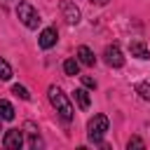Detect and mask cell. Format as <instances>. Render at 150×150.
<instances>
[{"mask_svg":"<svg viewBox=\"0 0 150 150\" xmlns=\"http://www.w3.org/2000/svg\"><path fill=\"white\" fill-rule=\"evenodd\" d=\"M47 96H49V103L56 108V112H59L63 120H73V105H70L68 96H66L56 84H52V87L47 89Z\"/></svg>","mask_w":150,"mask_h":150,"instance_id":"6da1fadb","label":"cell"},{"mask_svg":"<svg viewBox=\"0 0 150 150\" xmlns=\"http://www.w3.org/2000/svg\"><path fill=\"white\" fill-rule=\"evenodd\" d=\"M105 131H108V117H105V115H94V117L87 122V138H89L94 145L103 143Z\"/></svg>","mask_w":150,"mask_h":150,"instance_id":"7a4b0ae2","label":"cell"},{"mask_svg":"<svg viewBox=\"0 0 150 150\" xmlns=\"http://www.w3.org/2000/svg\"><path fill=\"white\" fill-rule=\"evenodd\" d=\"M16 16H19V21H21L26 28H38V26H40V14H38V9H35L33 5H28V2H21V5L16 7Z\"/></svg>","mask_w":150,"mask_h":150,"instance_id":"3957f363","label":"cell"},{"mask_svg":"<svg viewBox=\"0 0 150 150\" xmlns=\"http://www.w3.org/2000/svg\"><path fill=\"white\" fill-rule=\"evenodd\" d=\"M103 56H105V63H108V66H112V68L124 66V56H122V52H120V47H117V45H108V47H105V52H103Z\"/></svg>","mask_w":150,"mask_h":150,"instance_id":"277c9868","label":"cell"},{"mask_svg":"<svg viewBox=\"0 0 150 150\" xmlns=\"http://www.w3.org/2000/svg\"><path fill=\"white\" fill-rule=\"evenodd\" d=\"M2 145H5L7 150H19V148L23 145V134H21L19 129H9V131L5 134V138H2Z\"/></svg>","mask_w":150,"mask_h":150,"instance_id":"5b68a950","label":"cell"},{"mask_svg":"<svg viewBox=\"0 0 150 150\" xmlns=\"http://www.w3.org/2000/svg\"><path fill=\"white\" fill-rule=\"evenodd\" d=\"M61 12H63V19H66L70 26L80 21V9H77V5H75V2L63 0V2H61Z\"/></svg>","mask_w":150,"mask_h":150,"instance_id":"8992f818","label":"cell"},{"mask_svg":"<svg viewBox=\"0 0 150 150\" xmlns=\"http://www.w3.org/2000/svg\"><path fill=\"white\" fill-rule=\"evenodd\" d=\"M56 38H59V33H56V28H45L42 33H40V47L42 49H52L54 45H56Z\"/></svg>","mask_w":150,"mask_h":150,"instance_id":"52a82bcc","label":"cell"},{"mask_svg":"<svg viewBox=\"0 0 150 150\" xmlns=\"http://www.w3.org/2000/svg\"><path fill=\"white\" fill-rule=\"evenodd\" d=\"M129 52H131V56H136V59H150V52H148V47H145L143 40H131V42H129Z\"/></svg>","mask_w":150,"mask_h":150,"instance_id":"ba28073f","label":"cell"},{"mask_svg":"<svg viewBox=\"0 0 150 150\" xmlns=\"http://www.w3.org/2000/svg\"><path fill=\"white\" fill-rule=\"evenodd\" d=\"M77 61L84 63V66H94L96 56H94V52H91L87 45H82V47H77Z\"/></svg>","mask_w":150,"mask_h":150,"instance_id":"9c48e42d","label":"cell"},{"mask_svg":"<svg viewBox=\"0 0 150 150\" xmlns=\"http://www.w3.org/2000/svg\"><path fill=\"white\" fill-rule=\"evenodd\" d=\"M73 98H75V103H77L80 110H87V108L91 105V98H89L87 89H75V91H73Z\"/></svg>","mask_w":150,"mask_h":150,"instance_id":"30bf717a","label":"cell"},{"mask_svg":"<svg viewBox=\"0 0 150 150\" xmlns=\"http://www.w3.org/2000/svg\"><path fill=\"white\" fill-rule=\"evenodd\" d=\"M0 120H14V105L7 98H0Z\"/></svg>","mask_w":150,"mask_h":150,"instance_id":"8fae6325","label":"cell"},{"mask_svg":"<svg viewBox=\"0 0 150 150\" xmlns=\"http://www.w3.org/2000/svg\"><path fill=\"white\" fill-rule=\"evenodd\" d=\"M63 70H66V75H80V61L77 59H68L63 63Z\"/></svg>","mask_w":150,"mask_h":150,"instance_id":"7c38bea8","label":"cell"},{"mask_svg":"<svg viewBox=\"0 0 150 150\" xmlns=\"http://www.w3.org/2000/svg\"><path fill=\"white\" fill-rule=\"evenodd\" d=\"M136 94L145 101H150V84L148 82H136Z\"/></svg>","mask_w":150,"mask_h":150,"instance_id":"4fadbf2b","label":"cell"},{"mask_svg":"<svg viewBox=\"0 0 150 150\" xmlns=\"http://www.w3.org/2000/svg\"><path fill=\"white\" fill-rule=\"evenodd\" d=\"M9 77H12V66L5 59H0V80H9Z\"/></svg>","mask_w":150,"mask_h":150,"instance_id":"5bb4252c","label":"cell"},{"mask_svg":"<svg viewBox=\"0 0 150 150\" xmlns=\"http://www.w3.org/2000/svg\"><path fill=\"white\" fill-rule=\"evenodd\" d=\"M12 94H16V96H19V98H23V101H28V98H30L28 89H26V87H21V84H14V87H12Z\"/></svg>","mask_w":150,"mask_h":150,"instance_id":"9a60e30c","label":"cell"},{"mask_svg":"<svg viewBox=\"0 0 150 150\" xmlns=\"http://www.w3.org/2000/svg\"><path fill=\"white\" fill-rule=\"evenodd\" d=\"M80 80H82V84H84L87 89H94V87H96V80L89 77V75H80Z\"/></svg>","mask_w":150,"mask_h":150,"instance_id":"2e32d148","label":"cell"},{"mask_svg":"<svg viewBox=\"0 0 150 150\" xmlns=\"http://www.w3.org/2000/svg\"><path fill=\"white\" fill-rule=\"evenodd\" d=\"M127 145H129V150H131V148H143L145 143H143L138 136H134V138H129V143H127Z\"/></svg>","mask_w":150,"mask_h":150,"instance_id":"e0dca14e","label":"cell"},{"mask_svg":"<svg viewBox=\"0 0 150 150\" xmlns=\"http://www.w3.org/2000/svg\"><path fill=\"white\" fill-rule=\"evenodd\" d=\"M91 2H96V5H105V2H110V0H91Z\"/></svg>","mask_w":150,"mask_h":150,"instance_id":"ac0fdd59","label":"cell"}]
</instances>
